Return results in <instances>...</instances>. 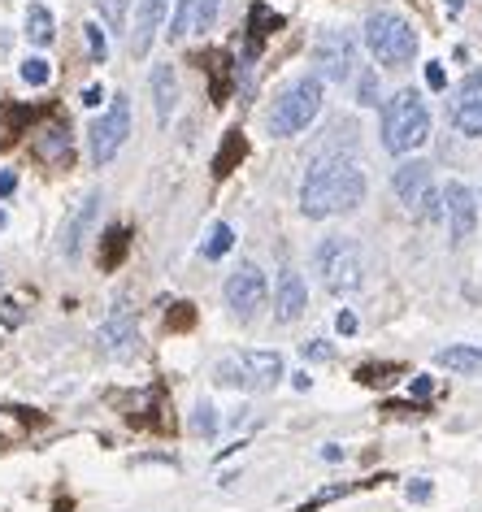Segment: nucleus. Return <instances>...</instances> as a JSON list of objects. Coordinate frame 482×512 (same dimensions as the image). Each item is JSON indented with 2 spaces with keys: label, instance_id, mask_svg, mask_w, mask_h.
<instances>
[{
  "label": "nucleus",
  "instance_id": "f257e3e1",
  "mask_svg": "<svg viewBox=\"0 0 482 512\" xmlns=\"http://www.w3.org/2000/svg\"><path fill=\"white\" fill-rule=\"evenodd\" d=\"M365 200V174L357 161L344 157H317L300 187V213L304 217H331L352 213Z\"/></svg>",
  "mask_w": 482,
  "mask_h": 512
},
{
  "label": "nucleus",
  "instance_id": "f03ea898",
  "mask_svg": "<svg viewBox=\"0 0 482 512\" xmlns=\"http://www.w3.org/2000/svg\"><path fill=\"white\" fill-rule=\"evenodd\" d=\"M430 139V113H426V100L404 87L387 100L383 109V148L396 152V157H409Z\"/></svg>",
  "mask_w": 482,
  "mask_h": 512
},
{
  "label": "nucleus",
  "instance_id": "7ed1b4c3",
  "mask_svg": "<svg viewBox=\"0 0 482 512\" xmlns=\"http://www.w3.org/2000/svg\"><path fill=\"white\" fill-rule=\"evenodd\" d=\"M322 79L317 74H304V79H296L287 87L283 96L274 100L270 109V135L278 139H291L300 131H309V126L317 122V113H322Z\"/></svg>",
  "mask_w": 482,
  "mask_h": 512
},
{
  "label": "nucleus",
  "instance_id": "20e7f679",
  "mask_svg": "<svg viewBox=\"0 0 482 512\" xmlns=\"http://www.w3.org/2000/svg\"><path fill=\"white\" fill-rule=\"evenodd\" d=\"M218 387H235V391H274L283 382V356L278 352H235L222 356L213 369Z\"/></svg>",
  "mask_w": 482,
  "mask_h": 512
},
{
  "label": "nucleus",
  "instance_id": "39448f33",
  "mask_svg": "<svg viewBox=\"0 0 482 512\" xmlns=\"http://www.w3.org/2000/svg\"><path fill=\"white\" fill-rule=\"evenodd\" d=\"M365 44H370V53L383 61V66H409L417 57L413 22H404L400 14H391V9H374V14L365 18Z\"/></svg>",
  "mask_w": 482,
  "mask_h": 512
},
{
  "label": "nucleus",
  "instance_id": "423d86ee",
  "mask_svg": "<svg viewBox=\"0 0 482 512\" xmlns=\"http://www.w3.org/2000/svg\"><path fill=\"white\" fill-rule=\"evenodd\" d=\"M313 265H317V278H322V287L331 291V296H348V291L361 287V248L344 235L317 243Z\"/></svg>",
  "mask_w": 482,
  "mask_h": 512
},
{
  "label": "nucleus",
  "instance_id": "0eeeda50",
  "mask_svg": "<svg viewBox=\"0 0 482 512\" xmlns=\"http://www.w3.org/2000/svg\"><path fill=\"white\" fill-rule=\"evenodd\" d=\"M126 139H131V100L113 96L109 109L100 113L92 126H87V148H92V161L96 165H109L122 152Z\"/></svg>",
  "mask_w": 482,
  "mask_h": 512
},
{
  "label": "nucleus",
  "instance_id": "6e6552de",
  "mask_svg": "<svg viewBox=\"0 0 482 512\" xmlns=\"http://www.w3.org/2000/svg\"><path fill=\"white\" fill-rule=\"evenodd\" d=\"M391 187H396V196L404 200V209H409L417 222H435L443 213V196H435V187H430V165L426 161H404L396 178H391Z\"/></svg>",
  "mask_w": 482,
  "mask_h": 512
},
{
  "label": "nucleus",
  "instance_id": "1a4fd4ad",
  "mask_svg": "<svg viewBox=\"0 0 482 512\" xmlns=\"http://www.w3.org/2000/svg\"><path fill=\"white\" fill-rule=\"evenodd\" d=\"M317 61V79L322 83H348L352 70H357V40L348 31H322L313 48Z\"/></svg>",
  "mask_w": 482,
  "mask_h": 512
},
{
  "label": "nucleus",
  "instance_id": "9d476101",
  "mask_svg": "<svg viewBox=\"0 0 482 512\" xmlns=\"http://www.w3.org/2000/svg\"><path fill=\"white\" fill-rule=\"evenodd\" d=\"M222 296H226V304H231V313L239 317V322H252V317L261 313L265 296H270V283H265V274L257 270V265L244 261L231 278H226Z\"/></svg>",
  "mask_w": 482,
  "mask_h": 512
},
{
  "label": "nucleus",
  "instance_id": "9b49d317",
  "mask_svg": "<svg viewBox=\"0 0 482 512\" xmlns=\"http://www.w3.org/2000/svg\"><path fill=\"white\" fill-rule=\"evenodd\" d=\"M443 213H448V235H452V243H465L469 235H474V226H478V200H474V191H469L461 178H452V183L443 187Z\"/></svg>",
  "mask_w": 482,
  "mask_h": 512
},
{
  "label": "nucleus",
  "instance_id": "f8f14e48",
  "mask_svg": "<svg viewBox=\"0 0 482 512\" xmlns=\"http://www.w3.org/2000/svg\"><path fill=\"white\" fill-rule=\"evenodd\" d=\"M100 348H105L113 361H131L139 352V326H135V313L131 309H113L105 317V326H100Z\"/></svg>",
  "mask_w": 482,
  "mask_h": 512
},
{
  "label": "nucleus",
  "instance_id": "ddd939ff",
  "mask_svg": "<svg viewBox=\"0 0 482 512\" xmlns=\"http://www.w3.org/2000/svg\"><path fill=\"white\" fill-rule=\"evenodd\" d=\"M452 122L461 126L469 139H482V70H469L452 100Z\"/></svg>",
  "mask_w": 482,
  "mask_h": 512
},
{
  "label": "nucleus",
  "instance_id": "4468645a",
  "mask_svg": "<svg viewBox=\"0 0 482 512\" xmlns=\"http://www.w3.org/2000/svg\"><path fill=\"white\" fill-rule=\"evenodd\" d=\"M166 9H170V0H139L135 5V27H131V53L135 57L152 53V40H157V31L166 27Z\"/></svg>",
  "mask_w": 482,
  "mask_h": 512
},
{
  "label": "nucleus",
  "instance_id": "2eb2a0df",
  "mask_svg": "<svg viewBox=\"0 0 482 512\" xmlns=\"http://www.w3.org/2000/svg\"><path fill=\"white\" fill-rule=\"evenodd\" d=\"M304 304H309V287H304V278L296 270H283V274H278V287H274L278 322H296V317L304 313Z\"/></svg>",
  "mask_w": 482,
  "mask_h": 512
},
{
  "label": "nucleus",
  "instance_id": "dca6fc26",
  "mask_svg": "<svg viewBox=\"0 0 482 512\" xmlns=\"http://www.w3.org/2000/svg\"><path fill=\"white\" fill-rule=\"evenodd\" d=\"M96 213H100V191H87L83 204L70 213L66 230H61V252H66V256H79L87 230H92V222H96Z\"/></svg>",
  "mask_w": 482,
  "mask_h": 512
},
{
  "label": "nucleus",
  "instance_id": "f3484780",
  "mask_svg": "<svg viewBox=\"0 0 482 512\" xmlns=\"http://www.w3.org/2000/svg\"><path fill=\"white\" fill-rule=\"evenodd\" d=\"M152 105H157V122L161 126L174 118V105H179V79H174V66L152 70Z\"/></svg>",
  "mask_w": 482,
  "mask_h": 512
},
{
  "label": "nucleus",
  "instance_id": "a211bd4d",
  "mask_svg": "<svg viewBox=\"0 0 482 512\" xmlns=\"http://www.w3.org/2000/svg\"><path fill=\"white\" fill-rule=\"evenodd\" d=\"M435 361L448 369V374H482V348H465V343H456V348H443Z\"/></svg>",
  "mask_w": 482,
  "mask_h": 512
},
{
  "label": "nucleus",
  "instance_id": "6ab92c4d",
  "mask_svg": "<svg viewBox=\"0 0 482 512\" xmlns=\"http://www.w3.org/2000/svg\"><path fill=\"white\" fill-rule=\"evenodd\" d=\"M53 35H57V22L48 14V5H27V40L44 48L53 44Z\"/></svg>",
  "mask_w": 482,
  "mask_h": 512
},
{
  "label": "nucleus",
  "instance_id": "aec40b11",
  "mask_svg": "<svg viewBox=\"0 0 482 512\" xmlns=\"http://www.w3.org/2000/svg\"><path fill=\"white\" fill-rule=\"evenodd\" d=\"M231 248H235V230L226 226V222H218V226L209 230V239H205V248H200V252H205V261H222Z\"/></svg>",
  "mask_w": 482,
  "mask_h": 512
},
{
  "label": "nucleus",
  "instance_id": "412c9836",
  "mask_svg": "<svg viewBox=\"0 0 482 512\" xmlns=\"http://www.w3.org/2000/svg\"><path fill=\"white\" fill-rule=\"evenodd\" d=\"M187 31H196V0H179V9L170 18V44L187 40Z\"/></svg>",
  "mask_w": 482,
  "mask_h": 512
},
{
  "label": "nucleus",
  "instance_id": "4be33fe9",
  "mask_svg": "<svg viewBox=\"0 0 482 512\" xmlns=\"http://www.w3.org/2000/svg\"><path fill=\"white\" fill-rule=\"evenodd\" d=\"M18 74H22V83H27V87H44L48 79H53V66H48L44 57H27Z\"/></svg>",
  "mask_w": 482,
  "mask_h": 512
},
{
  "label": "nucleus",
  "instance_id": "5701e85b",
  "mask_svg": "<svg viewBox=\"0 0 482 512\" xmlns=\"http://www.w3.org/2000/svg\"><path fill=\"white\" fill-rule=\"evenodd\" d=\"M192 434H200V439H213V434H218V408H213V404H196Z\"/></svg>",
  "mask_w": 482,
  "mask_h": 512
},
{
  "label": "nucleus",
  "instance_id": "b1692460",
  "mask_svg": "<svg viewBox=\"0 0 482 512\" xmlns=\"http://www.w3.org/2000/svg\"><path fill=\"white\" fill-rule=\"evenodd\" d=\"M96 9H100V18H105L113 31H122L126 14H131V0H96Z\"/></svg>",
  "mask_w": 482,
  "mask_h": 512
},
{
  "label": "nucleus",
  "instance_id": "393cba45",
  "mask_svg": "<svg viewBox=\"0 0 482 512\" xmlns=\"http://www.w3.org/2000/svg\"><path fill=\"white\" fill-rule=\"evenodd\" d=\"M83 35H87V53H92V61H105L109 57V44H105V35H100L96 22H87Z\"/></svg>",
  "mask_w": 482,
  "mask_h": 512
},
{
  "label": "nucleus",
  "instance_id": "a878e982",
  "mask_svg": "<svg viewBox=\"0 0 482 512\" xmlns=\"http://www.w3.org/2000/svg\"><path fill=\"white\" fill-rule=\"evenodd\" d=\"M218 9H222V0H196V31H209L218 22Z\"/></svg>",
  "mask_w": 482,
  "mask_h": 512
},
{
  "label": "nucleus",
  "instance_id": "bb28decb",
  "mask_svg": "<svg viewBox=\"0 0 482 512\" xmlns=\"http://www.w3.org/2000/svg\"><path fill=\"white\" fill-rule=\"evenodd\" d=\"M357 100H361V105H378V74L374 70L361 74V96Z\"/></svg>",
  "mask_w": 482,
  "mask_h": 512
},
{
  "label": "nucleus",
  "instance_id": "cd10ccee",
  "mask_svg": "<svg viewBox=\"0 0 482 512\" xmlns=\"http://www.w3.org/2000/svg\"><path fill=\"white\" fill-rule=\"evenodd\" d=\"M426 87H430V92H443V87H448V74H443L439 61H430V66H426Z\"/></svg>",
  "mask_w": 482,
  "mask_h": 512
},
{
  "label": "nucleus",
  "instance_id": "c85d7f7f",
  "mask_svg": "<svg viewBox=\"0 0 482 512\" xmlns=\"http://www.w3.org/2000/svg\"><path fill=\"white\" fill-rule=\"evenodd\" d=\"M335 330H339V335H357V313L339 309V313H335Z\"/></svg>",
  "mask_w": 482,
  "mask_h": 512
},
{
  "label": "nucleus",
  "instance_id": "c756f323",
  "mask_svg": "<svg viewBox=\"0 0 482 512\" xmlns=\"http://www.w3.org/2000/svg\"><path fill=\"white\" fill-rule=\"evenodd\" d=\"M100 100H105V87H100V83H92V87H83V105H87V109H96V105H100Z\"/></svg>",
  "mask_w": 482,
  "mask_h": 512
},
{
  "label": "nucleus",
  "instance_id": "7c9ffc66",
  "mask_svg": "<svg viewBox=\"0 0 482 512\" xmlns=\"http://www.w3.org/2000/svg\"><path fill=\"white\" fill-rule=\"evenodd\" d=\"M304 356H309V361H331V348H326V343H304Z\"/></svg>",
  "mask_w": 482,
  "mask_h": 512
},
{
  "label": "nucleus",
  "instance_id": "2f4dec72",
  "mask_svg": "<svg viewBox=\"0 0 482 512\" xmlns=\"http://www.w3.org/2000/svg\"><path fill=\"white\" fill-rule=\"evenodd\" d=\"M18 191V174L14 170H0V196H14Z\"/></svg>",
  "mask_w": 482,
  "mask_h": 512
},
{
  "label": "nucleus",
  "instance_id": "473e14b6",
  "mask_svg": "<svg viewBox=\"0 0 482 512\" xmlns=\"http://www.w3.org/2000/svg\"><path fill=\"white\" fill-rule=\"evenodd\" d=\"M409 499H417V504H422V499H430V482H413V486H409Z\"/></svg>",
  "mask_w": 482,
  "mask_h": 512
},
{
  "label": "nucleus",
  "instance_id": "72a5a7b5",
  "mask_svg": "<svg viewBox=\"0 0 482 512\" xmlns=\"http://www.w3.org/2000/svg\"><path fill=\"white\" fill-rule=\"evenodd\" d=\"M413 395H417V400H426V395H430V378H413Z\"/></svg>",
  "mask_w": 482,
  "mask_h": 512
},
{
  "label": "nucleus",
  "instance_id": "f704fd0d",
  "mask_svg": "<svg viewBox=\"0 0 482 512\" xmlns=\"http://www.w3.org/2000/svg\"><path fill=\"white\" fill-rule=\"evenodd\" d=\"M443 9H448V18H456L465 9V0H443Z\"/></svg>",
  "mask_w": 482,
  "mask_h": 512
},
{
  "label": "nucleus",
  "instance_id": "c9c22d12",
  "mask_svg": "<svg viewBox=\"0 0 482 512\" xmlns=\"http://www.w3.org/2000/svg\"><path fill=\"white\" fill-rule=\"evenodd\" d=\"M0 226H5V213H0Z\"/></svg>",
  "mask_w": 482,
  "mask_h": 512
}]
</instances>
